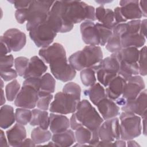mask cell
<instances>
[{
	"instance_id": "1",
	"label": "cell",
	"mask_w": 147,
	"mask_h": 147,
	"mask_svg": "<svg viewBox=\"0 0 147 147\" xmlns=\"http://www.w3.org/2000/svg\"><path fill=\"white\" fill-rule=\"evenodd\" d=\"M54 2L32 0L28 7L16 10V20L20 24L26 21V29L30 32L47 21L48 13Z\"/></svg>"
},
{
	"instance_id": "2",
	"label": "cell",
	"mask_w": 147,
	"mask_h": 147,
	"mask_svg": "<svg viewBox=\"0 0 147 147\" xmlns=\"http://www.w3.org/2000/svg\"><path fill=\"white\" fill-rule=\"evenodd\" d=\"M63 14L65 20L69 24H75L86 21H94L95 9L80 1H63Z\"/></svg>"
},
{
	"instance_id": "3",
	"label": "cell",
	"mask_w": 147,
	"mask_h": 147,
	"mask_svg": "<svg viewBox=\"0 0 147 147\" xmlns=\"http://www.w3.org/2000/svg\"><path fill=\"white\" fill-rule=\"evenodd\" d=\"M102 59L103 52L99 46L86 45L82 50L72 53L68 60L76 71H80L96 65Z\"/></svg>"
},
{
	"instance_id": "4",
	"label": "cell",
	"mask_w": 147,
	"mask_h": 147,
	"mask_svg": "<svg viewBox=\"0 0 147 147\" xmlns=\"http://www.w3.org/2000/svg\"><path fill=\"white\" fill-rule=\"evenodd\" d=\"M74 114L78 127L83 126L93 132H98L100 126L104 121L95 108L87 99L79 102Z\"/></svg>"
},
{
	"instance_id": "5",
	"label": "cell",
	"mask_w": 147,
	"mask_h": 147,
	"mask_svg": "<svg viewBox=\"0 0 147 147\" xmlns=\"http://www.w3.org/2000/svg\"><path fill=\"white\" fill-rule=\"evenodd\" d=\"M40 84V78H30L25 79L14 100L15 106L28 109H34L39 98Z\"/></svg>"
},
{
	"instance_id": "6",
	"label": "cell",
	"mask_w": 147,
	"mask_h": 147,
	"mask_svg": "<svg viewBox=\"0 0 147 147\" xmlns=\"http://www.w3.org/2000/svg\"><path fill=\"white\" fill-rule=\"evenodd\" d=\"M121 139L127 141L140 136L142 133L141 117L122 111L119 114Z\"/></svg>"
},
{
	"instance_id": "7",
	"label": "cell",
	"mask_w": 147,
	"mask_h": 147,
	"mask_svg": "<svg viewBox=\"0 0 147 147\" xmlns=\"http://www.w3.org/2000/svg\"><path fill=\"white\" fill-rule=\"evenodd\" d=\"M100 84L106 87L109 82L118 75L119 63L112 55L102 59L98 64L92 67Z\"/></svg>"
},
{
	"instance_id": "8",
	"label": "cell",
	"mask_w": 147,
	"mask_h": 147,
	"mask_svg": "<svg viewBox=\"0 0 147 147\" xmlns=\"http://www.w3.org/2000/svg\"><path fill=\"white\" fill-rule=\"evenodd\" d=\"M80 99H78L71 95L62 92H57L54 99L50 104L49 111L51 113L68 114L75 113Z\"/></svg>"
},
{
	"instance_id": "9",
	"label": "cell",
	"mask_w": 147,
	"mask_h": 147,
	"mask_svg": "<svg viewBox=\"0 0 147 147\" xmlns=\"http://www.w3.org/2000/svg\"><path fill=\"white\" fill-rule=\"evenodd\" d=\"M47 21L57 33L68 32L73 29L74 25L65 20L63 1H55L48 13Z\"/></svg>"
},
{
	"instance_id": "10",
	"label": "cell",
	"mask_w": 147,
	"mask_h": 147,
	"mask_svg": "<svg viewBox=\"0 0 147 147\" xmlns=\"http://www.w3.org/2000/svg\"><path fill=\"white\" fill-rule=\"evenodd\" d=\"M49 64L53 77L63 82H69L76 76V71L68 63L66 56L56 57L52 60Z\"/></svg>"
},
{
	"instance_id": "11",
	"label": "cell",
	"mask_w": 147,
	"mask_h": 147,
	"mask_svg": "<svg viewBox=\"0 0 147 147\" xmlns=\"http://www.w3.org/2000/svg\"><path fill=\"white\" fill-rule=\"evenodd\" d=\"M57 33L46 21L29 32V37L38 48H45L52 44Z\"/></svg>"
},
{
	"instance_id": "12",
	"label": "cell",
	"mask_w": 147,
	"mask_h": 147,
	"mask_svg": "<svg viewBox=\"0 0 147 147\" xmlns=\"http://www.w3.org/2000/svg\"><path fill=\"white\" fill-rule=\"evenodd\" d=\"M98 135L100 140L106 142H114L121 139L119 118L116 117L105 120L98 129Z\"/></svg>"
},
{
	"instance_id": "13",
	"label": "cell",
	"mask_w": 147,
	"mask_h": 147,
	"mask_svg": "<svg viewBox=\"0 0 147 147\" xmlns=\"http://www.w3.org/2000/svg\"><path fill=\"white\" fill-rule=\"evenodd\" d=\"M122 111L130 113L143 117L146 115L147 94L146 90H142L134 99L126 100L125 103L121 106Z\"/></svg>"
},
{
	"instance_id": "14",
	"label": "cell",
	"mask_w": 147,
	"mask_h": 147,
	"mask_svg": "<svg viewBox=\"0 0 147 147\" xmlns=\"http://www.w3.org/2000/svg\"><path fill=\"white\" fill-rule=\"evenodd\" d=\"M80 31L83 41L87 45H100V37L95 23L86 21L81 23Z\"/></svg>"
},
{
	"instance_id": "15",
	"label": "cell",
	"mask_w": 147,
	"mask_h": 147,
	"mask_svg": "<svg viewBox=\"0 0 147 147\" xmlns=\"http://www.w3.org/2000/svg\"><path fill=\"white\" fill-rule=\"evenodd\" d=\"M144 89L145 84L142 78L138 75H134L126 80L121 96L126 100L134 99Z\"/></svg>"
},
{
	"instance_id": "16",
	"label": "cell",
	"mask_w": 147,
	"mask_h": 147,
	"mask_svg": "<svg viewBox=\"0 0 147 147\" xmlns=\"http://www.w3.org/2000/svg\"><path fill=\"white\" fill-rule=\"evenodd\" d=\"M3 36L14 52L20 51L26 43V36L25 33L17 28H10L6 30Z\"/></svg>"
},
{
	"instance_id": "17",
	"label": "cell",
	"mask_w": 147,
	"mask_h": 147,
	"mask_svg": "<svg viewBox=\"0 0 147 147\" xmlns=\"http://www.w3.org/2000/svg\"><path fill=\"white\" fill-rule=\"evenodd\" d=\"M120 12L126 21L140 20L142 14L139 6V1L122 0L119 1Z\"/></svg>"
},
{
	"instance_id": "18",
	"label": "cell",
	"mask_w": 147,
	"mask_h": 147,
	"mask_svg": "<svg viewBox=\"0 0 147 147\" xmlns=\"http://www.w3.org/2000/svg\"><path fill=\"white\" fill-rule=\"evenodd\" d=\"M75 131L76 141L81 146H95L100 140L98 132H93L83 126H79Z\"/></svg>"
},
{
	"instance_id": "19",
	"label": "cell",
	"mask_w": 147,
	"mask_h": 147,
	"mask_svg": "<svg viewBox=\"0 0 147 147\" xmlns=\"http://www.w3.org/2000/svg\"><path fill=\"white\" fill-rule=\"evenodd\" d=\"M47 69L48 67L42 59L37 56H32L29 59L23 78L26 79L30 78H41Z\"/></svg>"
},
{
	"instance_id": "20",
	"label": "cell",
	"mask_w": 147,
	"mask_h": 147,
	"mask_svg": "<svg viewBox=\"0 0 147 147\" xmlns=\"http://www.w3.org/2000/svg\"><path fill=\"white\" fill-rule=\"evenodd\" d=\"M98 110L104 120L116 117L120 114V107L115 101L106 97L96 105Z\"/></svg>"
},
{
	"instance_id": "21",
	"label": "cell",
	"mask_w": 147,
	"mask_h": 147,
	"mask_svg": "<svg viewBox=\"0 0 147 147\" xmlns=\"http://www.w3.org/2000/svg\"><path fill=\"white\" fill-rule=\"evenodd\" d=\"M121 41L122 48L135 47L138 48L145 45L146 38L141 35L139 32L125 30L121 36Z\"/></svg>"
},
{
	"instance_id": "22",
	"label": "cell",
	"mask_w": 147,
	"mask_h": 147,
	"mask_svg": "<svg viewBox=\"0 0 147 147\" xmlns=\"http://www.w3.org/2000/svg\"><path fill=\"white\" fill-rule=\"evenodd\" d=\"M125 30V23L117 24L113 28L111 36L106 44V48L109 52L113 53L122 48L121 36Z\"/></svg>"
},
{
	"instance_id": "23",
	"label": "cell",
	"mask_w": 147,
	"mask_h": 147,
	"mask_svg": "<svg viewBox=\"0 0 147 147\" xmlns=\"http://www.w3.org/2000/svg\"><path fill=\"white\" fill-rule=\"evenodd\" d=\"M38 55L46 63L49 64L56 57L66 56V52L63 45L55 42L47 47L41 48L38 51Z\"/></svg>"
},
{
	"instance_id": "24",
	"label": "cell",
	"mask_w": 147,
	"mask_h": 147,
	"mask_svg": "<svg viewBox=\"0 0 147 147\" xmlns=\"http://www.w3.org/2000/svg\"><path fill=\"white\" fill-rule=\"evenodd\" d=\"M6 137L10 146H19L20 144L26 138V131L24 125L16 123L6 132Z\"/></svg>"
},
{
	"instance_id": "25",
	"label": "cell",
	"mask_w": 147,
	"mask_h": 147,
	"mask_svg": "<svg viewBox=\"0 0 147 147\" xmlns=\"http://www.w3.org/2000/svg\"><path fill=\"white\" fill-rule=\"evenodd\" d=\"M126 81L121 76L117 75L109 82L105 90L107 98L115 101L120 97L123 92Z\"/></svg>"
},
{
	"instance_id": "26",
	"label": "cell",
	"mask_w": 147,
	"mask_h": 147,
	"mask_svg": "<svg viewBox=\"0 0 147 147\" xmlns=\"http://www.w3.org/2000/svg\"><path fill=\"white\" fill-rule=\"evenodd\" d=\"M69 127V119L67 116L53 113L49 114V127L53 134L64 131L68 129Z\"/></svg>"
},
{
	"instance_id": "27",
	"label": "cell",
	"mask_w": 147,
	"mask_h": 147,
	"mask_svg": "<svg viewBox=\"0 0 147 147\" xmlns=\"http://www.w3.org/2000/svg\"><path fill=\"white\" fill-rule=\"evenodd\" d=\"M140 51L135 47L122 48L120 50L113 53L111 55L114 56L118 61H125L129 63H138Z\"/></svg>"
},
{
	"instance_id": "28",
	"label": "cell",
	"mask_w": 147,
	"mask_h": 147,
	"mask_svg": "<svg viewBox=\"0 0 147 147\" xmlns=\"http://www.w3.org/2000/svg\"><path fill=\"white\" fill-rule=\"evenodd\" d=\"M95 18L99 23L113 29L117 25L114 20V11L100 6L95 9Z\"/></svg>"
},
{
	"instance_id": "29",
	"label": "cell",
	"mask_w": 147,
	"mask_h": 147,
	"mask_svg": "<svg viewBox=\"0 0 147 147\" xmlns=\"http://www.w3.org/2000/svg\"><path fill=\"white\" fill-rule=\"evenodd\" d=\"M51 140L56 146L60 147L70 146L76 142L75 133L69 129L62 132L53 133Z\"/></svg>"
},
{
	"instance_id": "30",
	"label": "cell",
	"mask_w": 147,
	"mask_h": 147,
	"mask_svg": "<svg viewBox=\"0 0 147 147\" xmlns=\"http://www.w3.org/2000/svg\"><path fill=\"white\" fill-rule=\"evenodd\" d=\"M29 124L33 126H37L43 129H48L49 126V115L48 111L39 109H33Z\"/></svg>"
},
{
	"instance_id": "31",
	"label": "cell",
	"mask_w": 147,
	"mask_h": 147,
	"mask_svg": "<svg viewBox=\"0 0 147 147\" xmlns=\"http://www.w3.org/2000/svg\"><path fill=\"white\" fill-rule=\"evenodd\" d=\"M55 86L56 81L54 77L49 73L44 74L40 78L38 97L52 94L55 92Z\"/></svg>"
},
{
	"instance_id": "32",
	"label": "cell",
	"mask_w": 147,
	"mask_h": 147,
	"mask_svg": "<svg viewBox=\"0 0 147 147\" xmlns=\"http://www.w3.org/2000/svg\"><path fill=\"white\" fill-rule=\"evenodd\" d=\"M15 121L16 117L13 107L9 105L1 106L0 109V126L1 129L9 128Z\"/></svg>"
},
{
	"instance_id": "33",
	"label": "cell",
	"mask_w": 147,
	"mask_h": 147,
	"mask_svg": "<svg viewBox=\"0 0 147 147\" xmlns=\"http://www.w3.org/2000/svg\"><path fill=\"white\" fill-rule=\"evenodd\" d=\"M83 93L84 95L88 96L90 101L95 106L100 100L107 97L104 87L99 83H95L85 90Z\"/></svg>"
},
{
	"instance_id": "34",
	"label": "cell",
	"mask_w": 147,
	"mask_h": 147,
	"mask_svg": "<svg viewBox=\"0 0 147 147\" xmlns=\"http://www.w3.org/2000/svg\"><path fill=\"white\" fill-rule=\"evenodd\" d=\"M139 74V67L138 63H129L125 61L119 63L118 75L122 77L126 81L130 78Z\"/></svg>"
},
{
	"instance_id": "35",
	"label": "cell",
	"mask_w": 147,
	"mask_h": 147,
	"mask_svg": "<svg viewBox=\"0 0 147 147\" xmlns=\"http://www.w3.org/2000/svg\"><path fill=\"white\" fill-rule=\"evenodd\" d=\"M52 132L39 126L34 128L31 132V138L36 145L49 141L52 138Z\"/></svg>"
},
{
	"instance_id": "36",
	"label": "cell",
	"mask_w": 147,
	"mask_h": 147,
	"mask_svg": "<svg viewBox=\"0 0 147 147\" xmlns=\"http://www.w3.org/2000/svg\"><path fill=\"white\" fill-rule=\"evenodd\" d=\"M80 77L82 84L88 87L94 85L96 81L95 71L92 67L86 68L80 71Z\"/></svg>"
},
{
	"instance_id": "37",
	"label": "cell",
	"mask_w": 147,
	"mask_h": 147,
	"mask_svg": "<svg viewBox=\"0 0 147 147\" xmlns=\"http://www.w3.org/2000/svg\"><path fill=\"white\" fill-rule=\"evenodd\" d=\"M21 89V86L17 79L7 83L5 87V96L9 102L14 101Z\"/></svg>"
},
{
	"instance_id": "38",
	"label": "cell",
	"mask_w": 147,
	"mask_h": 147,
	"mask_svg": "<svg viewBox=\"0 0 147 147\" xmlns=\"http://www.w3.org/2000/svg\"><path fill=\"white\" fill-rule=\"evenodd\" d=\"M16 121L22 125L30 123L32 118V110L28 109L18 107L15 111Z\"/></svg>"
},
{
	"instance_id": "39",
	"label": "cell",
	"mask_w": 147,
	"mask_h": 147,
	"mask_svg": "<svg viewBox=\"0 0 147 147\" xmlns=\"http://www.w3.org/2000/svg\"><path fill=\"white\" fill-rule=\"evenodd\" d=\"M99 31L100 37V45L105 46L111 36L112 29L99 23H95Z\"/></svg>"
},
{
	"instance_id": "40",
	"label": "cell",
	"mask_w": 147,
	"mask_h": 147,
	"mask_svg": "<svg viewBox=\"0 0 147 147\" xmlns=\"http://www.w3.org/2000/svg\"><path fill=\"white\" fill-rule=\"evenodd\" d=\"M29 62V59L24 56L17 57L14 59V65L18 76H24Z\"/></svg>"
},
{
	"instance_id": "41",
	"label": "cell",
	"mask_w": 147,
	"mask_h": 147,
	"mask_svg": "<svg viewBox=\"0 0 147 147\" xmlns=\"http://www.w3.org/2000/svg\"><path fill=\"white\" fill-rule=\"evenodd\" d=\"M63 92L71 95L78 99H80L81 88L79 84L76 83L68 82L63 88Z\"/></svg>"
},
{
	"instance_id": "42",
	"label": "cell",
	"mask_w": 147,
	"mask_h": 147,
	"mask_svg": "<svg viewBox=\"0 0 147 147\" xmlns=\"http://www.w3.org/2000/svg\"><path fill=\"white\" fill-rule=\"evenodd\" d=\"M139 74L141 76H146L147 74L146 68V46H143L140 50L138 59Z\"/></svg>"
},
{
	"instance_id": "43",
	"label": "cell",
	"mask_w": 147,
	"mask_h": 147,
	"mask_svg": "<svg viewBox=\"0 0 147 147\" xmlns=\"http://www.w3.org/2000/svg\"><path fill=\"white\" fill-rule=\"evenodd\" d=\"M0 75L1 79L5 82L16 79L18 75L16 70L12 68L0 69Z\"/></svg>"
},
{
	"instance_id": "44",
	"label": "cell",
	"mask_w": 147,
	"mask_h": 147,
	"mask_svg": "<svg viewBox=\"0 0 147 147\" xmlns=\"http://www.w3.org/2000/svg\"><path fill=\"white\" fill-rule=\"evenodd\" d=\"M53 98L52 94L39 97L36 106L38 109L42 110H48L49 109L50 104Z\"/></svg>"
},
{
	"instance_id": "45",
	"label": "cell",
	"mask_w": 147,
	"mask_h": 147,
	"mask_svg": "<svg viewBox=\"0 0 147 147\" xmlns=\"http://www.w3.org/2000/svg\"><path fill=\"white\" fill-rule=\"evenodd\" d=\"M14 59L12 55H7L1 57L0 69L12 68L14 65Z\"/></svg>"
},
{
	"instance_id": "46",
	"label": "cell",
	"mask_w": 147,
	"mask_h": 147,
	"mask_svg": "<svg viewBox=\"0 0 147 147\" xmlns=\"http://www.w3.org/2000/svg\"><path fill=\"white\" fill-rule=\"evenodd\" d=\"M0 45H1V57L7 55L9 53L11 50L5 41L3 36L0 37Z\"/></svg>"
},
{
	"instance_id": "47",
	"label": "cell",
	"mask_w": 147,
	"mask_h": 147,
	"mask_svg": "<svg viewBox=\"0 0 147 147\" xmlns=\"http://www.w3.org/2000/svg\"><path fill=\"white\" fill-rule=\"evenodd\" d=\"M32 1H8L9 2L14 5V7L17 9H26L29 7Z\"/></svg>"
},
{
	"instance_id": "48",
	"label": "cell",
	"mask_w": 147,
	"mask_h": 147,
	"mask_svg": "<svg viewBox=\"0 0 147 147\" xmlns=\"http://www.w3.org/2000/svg\"><path fill=\"white\" fill-rule=\"evenodd\" d=\"M114 20L115 24H119L122 23H125L126 22V21L123 18L121 12H120V9L119 7H116L114 9Z\"/></svg>"
},
{
	"instance_id": "49",
	"label": "cell",
	"mask_w": 147,
	"mask_h": 147,
	"mask_svg": "<svg viewBox=\"0 0 147 147\" xmlns=\"http://www.w3.org/2000/svg\"><path fill=\"white\" fill-rule=\"evenodd\" d=\"M146 24H147V20L146 18L142 20H141L139 32L141 35H142L145 38L146 37Z\"/></svg>"
},
{
	"instance_id": "50",
	"label": "cell",
	"mask_w": 147,
	"mask_h": 147,
	"mask_svg": "<svg viewBox=\"0 0 147 147\" xmlns=\"http://www.w3.org/2000/svg\"><path fill=\"white\" fill-rule=\"evenodd\" d=\"M9 146L10 145L8 143L7 138L6 137L4 131L1 129L0 133V147H7Z\"/></svg>"
},
{
	"instance_id": "51",
	"label": "cell",
	"mask_w": 147,
	"mask_h": 147,
	"mask_svg": "<svg viewBox=\"0 0 147 147\" xmlns=\"http://www.w3.org/2000/svg\"><path fill=\"white\" fill-rule=\"evenodd\" d=\"M139 6L141 11L142 17H147V1H139Z\"/></svg>"
},
{
	"instance_id": "52",
	"label": "cell",
	"mask_w": 147,
	"mask_h": 147,
	"mask_svg": "<svg viewBox=\"0 0 147 147\" xmlns=\"http://www.w3.org/2000/svg\"><path fill=\"white\" fill-rule=\"evenodd\" d=\"M36 145L31 138H25L20 144L19 146H35Z\"/></svg>"
},
{
	"instance_id": "53",
	"label": "cell",
	"mask_w": 147,
	"mask_h": 147,
	"mask_svg": "<svg viewBox=\"0 0 147 147\" xmlns=\"http://www.w3.org/2000/svg\"><path fill=\"white\" fill-rule=\"evenodd\" d=\"M114 146H121V147H125L126 146V142H125V140H123L122 139L116 140L114 142Z\"/></svg>"
},
{
	"instance_id": "54",
	"label": "cell",
	"mask_w": 147,
	"mask_h": 147,
	"mask_svg": "<svg viewBox=\"0 0 147 147\" xmlns=\"http://www.w3.org/2000/svg\"><path fill=\"white\" fill-rule=\"evenodd\" d=\"M141 118L142 119V133L144 136H146V115H144L141 117Z\"/></svg>"
},
{
	"instance_id": "55",
	"label": "cell",
	"mask_w": 147,
	"mask_h": 147,
	"mask_svg": "<svg viewBox=\"0 0 147 147\" xmlns=\"http://www.w3.org/2000/svg\"><path fill=\"white\" fill-rule=\"evenodd\" d=\"M126 143V146H140V145L136 141L133 140V139L127 140Z\"/></svg>"
},
{
	"instance_id": "56",
	"label": "cell",
	"mask_w": 147,
	"mask_h": 147,
	"mask_svg": "<svg viewBox=\"0 0 147 147\" xmlns=\"http://www.w3.org/2000/svg\"><path fill=\"white\" fill-rule=\"evenodd\" d=\"M6 102V98L5 96V92L4 90L2 89H1V106H3V105H5Z\"/></svg>"
},
{
	"instance_id": "57",
	"label": "cell",
	"mask_w": 147,
	"mask_h": 147,
	"mask_svg": "<svg viewBox=\"0 0 147 147\" xmlns=\"http://www.w3.org/2000/svg\"><path fill=\"white\" fill-rule=\"evenodd\" d=\"M95 2H97V3H99L100 4V5H102V6H103L105 3H110V2H112V1H95Z\"/></svg>"
},
{
	"instance_id": "58",
	"label": "cell",
	"mask_w": 147,
	"mask_h": 147,
	"mask_svg": "<svg viewBox=\"0 0 147 147\" xmlns=\"http://www.w3.org/2000/svg\"><path fill=\"white\" fill-rule=\"evenodd\" d=\"M3 81H4V80H3L2 79H1V89H2L3 87Z\"/></svg>"
}]
</instances>
